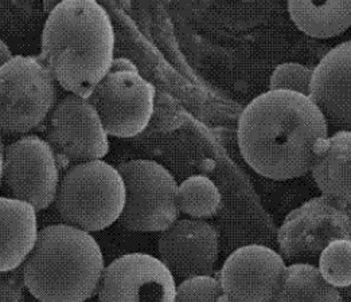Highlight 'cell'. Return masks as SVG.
<instances>
[{
    "label": "cell",
    "instance_id": "5b68a950",
    "mask_svg": "<svg viewBox=\"0 0 351 302\" xmlns=\"http://www.w3.org/2000/svg\"><path fill=\"white\" fill-rule=\"evenodd\" d=\"M57 105V82L39 57L15 55L0 68V132L38 128Z\"/></svg>",
    "mask_w": 351,
    "mask_h": 302
},
{
    "label": "cell",
    "instance_id": "52a82bcc",
    "mask_svg": "<svg viewBox=\"0 0 351 302\" xmlns=\"http://www.w3.org/2000/svg\"><path fill=\"white\" fill-rule=\"evenodd\" d=\"M88 100L99 113L108 136L131 138L143 134L151 121L155 88L141 77L134 62L114 58Z\"/></svg>",
    "mask_w": 351,
    "mask_h": 302
},
{
    "label": "cell",
    "instance_id": "9c48e42d",
    "mask_svg": "<svg viewBox=\"0 0 351 302\" xmlns=\"http://www.w3.org/2000/svg\"><path fill=\"white\" fill-rule=\"evenodd\" d=\"M46 141L61 167L103 160L109 152L108 134L95 106L74 95L54 106L47 120Z\"/></svg>",
    "mask_w": 351,
    "mask_h": 302
},
{
    "label": "cell",
    "instance_id": "5bb4252c",
    "mask_svg": "<svg viewBox=\"0 0 351 302\" xmlns=\"http://www.w3.org/2000/svg\"><path fill=\"white\" fill-rule=\"evenodd\" d=\"M310 99L327 121L351 131V40L331 49L314 67Z\"/></svg>",
    "mask_w": 351,
    "mask_h": 302
},
{
    "label": "cell",
    "instance_id": "9a60e30c",
    "mask_svg": "<svg viewBox=\"0 0 351 302\" xmlns=\"http://www.w3.org/2000/svg\"><path fill=\"white\" fill-rule=\"evenodd\" d=\"M38 233L33 205L0 197V273L23 266L36 244Z\"/></svg>",
    "mask_w": 351,
    "mask_h": 302
},
{
    "label": "cell",
    "instance_id": "8fae6325",
    "mask_svg": "<svg viewBox=\"0 0 351 302\" xmlns=\"http://www.w3.org/2000/svg\"><path fill=\"white\" fill-rule=\"evenodd\" d=\"M287 265L278 251L261 244L234 250L215 277L226 302H275Z\"/></svg>",
    "mask_w": 351,
    "mask_h": 302
},
{
    "label": "cell",
    "instance_id": "7402d4cb",
    "mask_svg": "<svg viewBox=\"0 0 351 302\" xmlns=\"http://www.w3.org/2000/svg\"><path fill=\"white\" fill-rule=\"evenodd\" d=\"M219 282L213 275H199L184 279L176 286L174 302H222Z\"/></svg>",
    "mask_w": 351,
    "mask_h": 302
},
{
    "label": "cell",
    "instance_id": "d6986e66",
    "mask_svg": "<svg viewBox=\"0 0 351 302\" xmlns=\"http://www.w3.org/2000/svg\"><path fill=\"white\" fill-rule=\"evenodd\" d=\"M176 201L179 212L191 219L206 221L215 216L219 211L222 195L210 177L193 175L178 184Z\"/></svg>",
    "mask_w": 351,
    "mask_h": 302
},
{
    "label": "cell",
    "instance_id": "8992f818",
    "mask_svg": "<svg viewBox=\"0 0 351 302\" xmlns=\"http://www.w3.org/2000/svg\"><path fill=\"white\" fill-rule=\"evenodd\" d=\"M125 205L119 219L123 227L138 233H162L179 219L174 175L155 160L136 159L121 163Z\"/></svg>",
    "mask_w": 351,
    "mask_h": 302
},
{
    "label": "cell",
    "instance_id": "7a4b0ae2",
    "mask_svg": "<svg viewBox=\"0 0 351 302\" xmlns=\"http://www.w3.org/2000/svg\"><path fill=\"white\" fill-rule=\"evenodd\" d=\"M113 54L114 29L100 3L58 1L46 19L39 58L61 88L88 100L109 73Z\"/></svg>",
    "mask_w": 351,
    "mask_h": 302
},
{
    "label": "cell",
    "instance_id": "30bf717a",
    "mask_svg": "<svg viewBox=\"0 0 351 302\" xmlns=\"http://www.w3.org/2000/svg\"><path fill=\"white\" fill-rule=\"evenodd\" d=\"M338 239L351 240V208L324 195L291 211L278 231L282 258L320 254Z\"/></svg>",
    "mask_w": 351,
    "mask_h": 302
},
{
    "label": "cell",
    "instance_id": "ba28073f",
    "mask_svg": "<svg viewBox=\"0 0 351 302\" xmlns=\"http://www.w3.org/2000/svg\"><path fill=\"white\" fill-rule=\"evenodd\" d=\"M61 166L50 144L39 136H25L4 148L3 187L8 198L26 201L36 212L54 204Z\"/></svg>",
    "mask_w": 351,
    "mask_h": 302
},
{
    "label": "cell",
    "instance_id": "484cf974",
    "mask_svg": "<svg viewBox=\"0 0 351 302\" xmlns=\"http://www.w3.org/2000/svg\"><path fill=\"white\" fill-rule=\"evenodd\" d=\"M342 296H343V301L351 302V285L349 288H345L341 290Z\"/></svg>",
    "mask_w": 351,
    "mask_h": 302
},
{
    "label": "cell",
    "instance_id": "7c38bea8",
    "mask_svg": "<svg viewBox=\"0 0 351 302\" xmlns=\"http://www.w3.org/2000/svg\"><path fill=\"white\" fill-rule=\"evenodd\" d=\"M176 286L159 258L130 253L106 266L97 296L99 302H174Z\"/></svg>",
    "mask_w": 351,
    "mask_h": 302
},
{
    "label": "cell",
    "instance_id": "6da1fadb",
    "mask_svg": "<svg viewBox=\"0 0 351 302\" xmlns=\"http://www.w3.org/2000/svg\"><path fill=\"white\" fill-rule=\"evenodd\" d=\"M237 138L244 160L254 172L289 180L315 166L328 138V121L310 97L268 90L241 113Z\"/></svg>",
    "mask_w": 351,
    "mask_h": 302
},
{
    "label": "cell",
    "instance_id": "d4e9b609",
    "mask_svg": "<svg viewBox=\"0 0 351 302\" xmlns=\"http://www.w3.org/2000/svg\"><path fill=\"white\" fill-rule=\"evenodd\" d=\"M3 155H4V147L0 137V190L3 187Z\"/></svg>",
    "mask_w": 351,
    "mask_h": 302
},
{
    "label": "cell",
    "instance_id": "3957f363",
    "mask_svg": "<svg viewBox=\"0 0 351 302\" xmlns=\"http://www.w3.org/2000/svg\"><path fill=\"white\" fill-rule=\"evenodd\" d=\"M106 270L99 242L66 223L43 227L22 266L26 289L39 302H86Z\"/></svg>",
    "mask_w": 351,
    "mask_h": 302
},
{
    "label": "cell",
    "instance_id": "e0dca14e",
    "mask_svg": "<svg viewBox=\"0 0 351 302\" xmlns=\"http://www.w3.org/2000/svg\"><path fill=\"white\" fill-rule=\"evenodd\" d=\"M289 16L308 36L327 39L351 26V1H288Z\"/></svg>",
    "mask_w": 351,
    "mask_h": 302
},
{
    "label": "cell",
    "instance_id": "603a6c76",
    "mask_svg": "<svg viewBox=\"0 0 351 302\" xmlns=\"http://www.w3.org/2000/svg\"><path fill=\"white\" fill-rule=\"evenodd\" d=\"M26 290L22 268L0 273V302H25Z\"/></svg>",
    "mask_w": 351,
    "mask_h": 302
},
{
    "label": "cell",
    "instance_id": "44dd1931",
    "mask_svg": "<svg viewBox=\"0 0 351 302\" xmlns=\"http://www.w3.org/2000/svg\"><path fill=\"white\" fill-rule=\"evenodd\" d=\"M313 74L314 68L302 64H281L272 73L269 81V90L295 92L310 97Z\"/></svg>",
    "mask_w": 351,
    "mask_h": 302
},
{
    "label": "cell",
    "instance_id": "cb8c5ba5",
    "mask_svg": "<svg viewBox=\"0 0 351 302\" xmlns=\"http://www.w3.org/2000/svg\"><path fill=\"white\" fill-rule=\"evenodd\" d=\"M14 58L12 53H11V49L8 47V45L0 39V68L7 65L11 60Z\"/></svg>",
    "mask_w": 351,
    "mask_h": 302
},
{
    "label": "cell",
    "instance_id": "ffe728a7",
    "mask_svg": "<svg viewBox=\"0 0 351 302\" xmlns=\"http://www.w3.org/2000/svg\"><path fill=\"white\" fill-rule=\"evenodd\" d=\"M319 273L332 286L345 289L351 285V240L331 242L319 254Z\"/></svg>",
    "mask_w": 351,
    "mask_h": 302
},
{
    "label": "cell",
    "instance_id": "ac0fdd59",
    "mask_svg": "<svg viewBox=\"0 0 351 302\" xmlns=\"http://www.w3.org/2000/svg\"><path fill=\"white\" fill-rule=\"evenodd\" d=\"M275 302H345L341 289L330 285L310 264L287 266L285 278Z\"/></svg>",
    "mask_w": 351,
    "mask_h": 302
},
{
    "label": "cell",
    "instance_id": "2e32d148",
    "mask_svg": "<svg viewBox=\"0 0 351 302\" xmlns=\"http://www.w3.org/2000/svg\"><path fill=\"white\" fill-rule=\"evenodd\" d=\"M311 172L324 197L351 207V131L328 136Z\"/></svg>",
    "mask_w": 351,
    "mask_h": 302
},
{
    "label": "cell",
    "instance_id": "277c9868",
    "mask_svg": "<svg viewBox=\"0 0 351 302\" xmlns=\"http://www.w3.org/2000/svg\"><path fill=\"white\" fill-rule=\"evenodd\" d=\"M54 205L64 223L89 234L103 231L123 214L124 180L104 160L71 166L61 177Z\"/></svg>",
    "mask_w": 351,
    "mask_h": 302
},
{
    "label": "cell",
    "instance_id": "4fadbf2b",
    "mask_svg": "<svg viewBox=\"0 0 351 302\" xmlns=\"http://www.w3.org/2000/svg\"><path fill=\"white\" fill-rule=\"evenodd\" d=\"M159 260L176 281L213 275L219 255V234L206 221L178 219L158 240Z\"/></svg>",
    "mask_w": 351,
    "mask_h": 302
}]
</instances>
